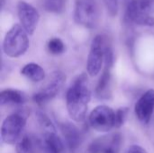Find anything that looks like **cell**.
Wrapping results in <instances>:
<instances>
[{
	"instance_id": "obj_21",
	"label": "cell",
	"mask_w": 154,
	"mask_h": 153,
	"mask_svg": "<svg viewBox=\"0 0 154 153\" xmlns=\"http://www.w3.org/2000/svg\"><path fill=\"white\" fill-rule=\"evenodd\" d=\"M129 108L128 107H120L116 111V122H115V128H121L128 116Z\"/></svg>"
},
{
	"instance_id": "obj_5",
	"label": "cell",
	"mask_w": 154,
	"mask_h": 153,
	"mask_svg": "<svg viewBox=\"0 0 154 153\" xmlns=\"http://www.w3.org/2000/svg\"><path fill=\"white\" fill-rule=\"evenodd\" d=\"M127 19L142 26H154V0H132L126 9Z\"/></svg>"
},
{
	"instance_id": "obj_8",
	"label": "cell",
	"mask_w": 154,
	"mask_h": 153,
	"mask_svg": "<svg viewBox=\"0 0 154 153\" xmlns=\"http://www.w3.org/2000/svg\"><path fill=\"white\" fill-rule=\"evenodd\" d=\"M88 121L94 130L99 133H107L115 128L116 112L107 106H98L91 111Z\"/></svg>"
},
{
	"instance_id": "obj_14",
	"label": "cell",
	"mask_w": 154,
	"mask_h": 153,
	"mask_svg": "<svg viewBox=\"0 0 154 153\" xmlns=\"http://www.w3.org/2000/svg\"><path fill=\"white\" fill-rule=\"evenodd\" d=\"M41 144L45 153H65V144L56 131L43 133Z\"/></svg>"
},
{
	"instance_id": "obj_2",
	"label": "cell",
	"mask_w": 154,
	"mask_h": 153,
	"mask_svg": "<svg viewBox=\"0 0 154 153\" xmlns=\"http://www.w3.org/2000/svg\"><path fill=\"white\" fill-rule=\"evenodd\" d=\"M28 112L25 110L15 112L8 115L1 126V139L5 144H14L23 137L26 126Z\"/></svg>"
},
{
	"instance_id": "obj_3",
	"label": "cell",
	"mask_w": 154,
	"mask_h": 153,
	"mask_svg": "<svg viewBox=\"0 0 154 153\" xmlns=\"http://www.w3.org/2000/svg\"><path fill=\"white\" fill-rule=\"evenodd\" d=\"M28 48V33L21 24L13 25L6 32L4 39L3 50L5 54L10 58H18L23 55Z\"/></svg>"
},
{
	"instance_id": "obj_7",
	"label": "cell",
	"mask_w": 154,
	"mask_h": 153,
	"mask_svg": "<svg viewBox=\"0 0 154 153\" xmlns=\"http://www.w3.org/2000/svg\"><path fill=\"white\" fill-rule=\"evenodd\" d=\"M66 80V76L62 71H53L48 78V81L45 86L35 93L32 96L33 101L36 104L42 105L53 99L62 89Z\"/></svg>"
},
{
	"instance_id": "obj_10",
	"label": "cell",
	"mask_w": 154,
	"mask_h": 153,
	"mask_svg": "<svg viewBox=\"0 0 154 153\" xmlns=\"http://www.w3.org/2000/svg\"><path fill=\"white\" fill-rule=\"evenodd\" d=\"M17 14L22 27L29 35H32L40 20V14L36 8L24 1H20L17 5Z\"/></svg>"
},
{
	"instance_id": "obj_23",
	"label": "cell",
	"mask_w": 154,
	"mask_h": 153,
	"mask_svg": "<svg viewBox=\"0 0 154 153\" xmlns=\"http://www.w3.org/2000/svg\"><path fill=\"white\" fill-rule=\"evenodd\" d=\"M125 153H147L146 150L139 145H132L125 151Z\"/></svg>"
},
{
	"instance_id": "obj_19",
	"label": "cell",
	"mask_w": 154,
	"mask_h": 153,
	"mask_svg": "<svg viewBox=\"0 0 154 153\" xmlns=\"http://www.w3.org/2000/svg\"><path fill=\"white\" fill-rule=\"evenodd\" d=\"M36 117L38 120V123L40 124V126L42 127L43 133L46 132H54L56 131V128L52 123V121L50 119V117L42 111H38L36 113Z\"/></svg>"
},
{
	"instance_id": "obj_17",
	"label": "cell",
	"mask_w": 154,
	"mask_h": 153,
	"mask_svg": "<svg viewBox=\"0 0 154 153\" xmlns=\"http://www.w3.org/2000/svg\"><path fill=\"white\" fill-rule=\"evenodd\" d=\"M21 74L32 82H41L45 78L44 69L39 64L33 62L26 64L21 69Z\"/></svg>"
},
{
	"instance_id": "obj_13",
	"label": "cell",
	"mask_w": 154,
	"mask_h": 153,
	"mask_svg": "<svg viewBox=\"0 0 154 153\" xmlns=\"http://www.w3.org/2000/svg\"><path fill=\"white\" fill-rule=\"evenodd\" d=\"M112 68L105 66L103 73L96 87V96L102 100H108L112 96Z\"/></svg>"
},
{
	"instance_id": "obj_4",
	"label": "cell",
	"mask_w": 154,
	"mask_h": 153,
	"mask_svg": "<svg viewBox=\"0 0 154 153\" xmlns=\"http://www.w3.org/2000/svg\"><path fill=\"white\" fill-rule=\"evenodd\" d=\"M100 7L97 0H75L74 20L88 29L97 26L100 20Z\"/></svg>"
},
{
	"instance_id": "obj_6",
	"label": "cell",
	"mask_w": 154,
	"mask_h": 153,
	"mask_svg": "<svg viewBox=\"0 0 154 153\" xmlns=\"http://www.w3.org/2000/svg\"><path fill=\"white\" fill-rule=\"evenodd\" d=\"M106 45L107 41L102 35H97L92 40L87 61V70L90 77H96L100 73L103 63L105 62Z\"/></svg>"
},
{
	"instance_id": "obj_20",
	"label": "cell",
	"mask_w": 154,
	"mask_h": 153,
	"mask_svg": "<svg viewBox=\"0 0 154 153\" xmlns=\"http://www.w3.org/2000/svg\"><path fill=\"white\" fill-rule=\"evenodd\" d=\"M48 50L54 55L61 54L65 51V44L60 38H52L48 41Z\"/></svg>"
},
{
	"instance_id": "obj_11",
	"label": "cell",
	"mask_w": 154,
	"mask_h": 153,
	"mask_svg": "<svg viewBox=\"0 0 154 153\" xmlns=\"http://www.w3.org/2000/svg\"><path fill=\"white\" fill-rule=\"evenodd\" d=\"M154 111V89L147 90L136 102L134 106V113L138 120L147 124Z\"/></svg>"
},
{
	"instance_id": "obj_1",
	"label": "cell",
	"mask_w": 154,
	"mask_h": 153,
	"mask_svg": "<svg viewBox=\"0 0 154 153\" xmlns=\"http://www.w3.org/2000/svg\"><path fill=\"white\" fill-rule=\"evenodd\" d=\"M90 99L88 78L86 73H82L73 80L66 94L67 111L73 121L79 123L85 120Z\"/></svg>"
},
{
	"instance_id": "obj_15",
	"label": "cell",
	"mask_w": 154,
	"mask_h": 153,
	"mask_svg": "<svg viewBox=\"0 0 154 153\" xmlns=\"http://www.w3.org/2000/svg\"><path fill=\"white\" fill-rule=\"evenodd\" d=\"M26 101V96L23 92L7 88L4 89L0 93V105L4 106H16L23 105Z\"/></svg>"
},
{
	"instance_id": "obj_12",
	"label": "cell",
	"mask_w": 154,
	"mask_h": 153,
	"mask_svg": "<svg viewBox=\"0 0 154 153\" xmlns=\"http://www.w3.org/2000/svg\"><path fill=\"white\" fill-rule=\"evenodd\" d=\"M60 130L69 151L71 153L77 152L83 141L82 133L79 129L74 124L65 122L60 124Z\"/></svg>"
},
{
	"instance_id": "obj_18",
	"label": "cell",
	"mask_w": 154,
	"mask_h": 153,
	"mask_svg": "<svg viewBox=\"0 0 154 153\" xmlns=\"http://www.w3.org/2000/svg\"><path fill=\"white\" fill-rule=\"evenodd\" d=\"M66 0H42V8L53 14H60L64 11Z\"/></svg>"
},
{
	"instance_id": "obj_22",
	"label": "cell",
	"mask_w": 154,
	"mask_h": 153,
	"mask_svg": "<svg viewBox=\"0 0 154 153\" xmlns=\"http://www.w3.org/2000/svg\"><path fill=\"white\" fill-rule=\"evenodd\" d=\"M104 2L106 4L108 13L112 16L116 15L118 12V0H104Z\"/></svg>"
},
{
	"instance_id": "obj_9",
	"label": "cell",
	"mask_w": 154,
	"mask_h": 153,
	"mask_svg": "<svg viewBox=\"0 0 154 153\" xmlns=\"http://www.w3.org/2000/svg\"><path fill=\"white\" fill-rule=\"evenodd\" d=\"M122 144V135L118 133L98 137L88 146V153H119Z\"/></svg>"
},
{
	"instance_id": "obj_16",
	"label": "cell",
	"mask_w": 154,
	"mask_h": 153,
	"mask_svg": "<svg viewBox=\"0 0 154 153\" xmlns=\"http://www.w3.org/2000/svg\"><path fill=\"white\" fill-rule=\"evenodd\" d=\"M39 148H42L41 141L28 134H23L15 146L16 153H36Z\"/></svg>"
}]
</instances>
